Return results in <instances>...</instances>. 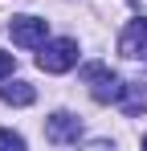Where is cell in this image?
I'll list each match as a JSON object with an SVG mask.
<instances>
[{"mask_svg":"<svg viewBox=\"0 0 147 151\" xmlns=\"http://www.w3.org/2000/svg\"><path fill=\"white\" fill-rule=\"evenodd\" d=\"M12 70H17V57H12V53H4V49H0V82H4L8 74H12Z\"/></svg>","mask_w":147,"mask_h":151,"instance_id":"obj_8","label":"cell"},{"mask_svg":"<svg viewBox=\"0 0 147 151\" xmlns=\"http://www.w3.org/2000/svg\"><path fill=\"white\" fill-rule=\"evenodd\" d=\"M37 65L45 74H66L78 65V41L74 37H57V41H45L41 53H37Z\"/></svg>","mask_w":147,"mask_h":151,"instance_id":"obj_2","label":"cell"},{"mask_svg":"<svg viewBox=\"0 0 147 151\" xmlns=\"http://www.w3.org/2000/svg\"><path fill=\"white\" fill-rule=\"evenodd\" d=\"M8 37L21 49H41L45 37H49V21H41V17H12L8 21Z\"/></svg>","mask_w":147,"mask_h":151,"instance_id":"obj_3","label":"cell"},{"mask_svg":"<svg viewBox=\"0 0 147 151\" xmlns=\"http://www.w3.org/2000/svg\"><path fill=\"white\" fill-rule=\"evenodd\" d=\"M82 78L90 82V94H94V102H122L127 98V90H131V82H122V78H115L102 61H90L86 70H82Z\"/></svg>","mask_w":147,"mask_h":151,"instance_id":"obj_1","label":"cell"},{"mask_svg":"<svg viewBox=\"0 0 147 151\" xmlns=\"http://www.w3.org/2000/svg\"><path fill=\"white\" fill-rule=\"evenodd\" d=\"M143 147H147V135H143Z\"/></svg>","mask_w":147,"mask_h":151,"instance_id":"obj_9","label":"cell"},{"mask_svg":"<svg viewBox=\"0 0 147 151\" xmlns=\"http://www.w3.org/2000/svg\"><path fill=\"white\" fill-rule=\"evenodd\" d=\"M119 53L122 57H143L147 53V17L131 21V25L119 33Z\"/></svg>","mask_w":147,"mask_h":151,"instance_id":"obj_5","label":"cell"},{"mask_svg":"<svg viewBox=\"0 0 147 151\" xmlns=\"http://www.w3.org/2000/svg\"><path fill=\"white\" fill-rule=\"evenodd\" d=\"M45 139L49 143H78V139H82V123L74 119L70 110H57L45 123Z\"/></svg>","mask_w":147,"mask_h":151,"instance_id":"obj_4","label":"cell"},{"mask_svg":"<svg viewBox=\"0 0 147 151\" xmlns=\"http://www.w3.org/2000/svg\"><path fill=\"white\" fill-rule=\"evenodd\" d=\"M0 102L4 106H33L37 102V90L29 82H8V86H0Z\"/></svg>","mask_w":147,"mask_h":151,"instance_id":"obj_6","label":"cell"},{"mask_svg":"<svg viewBox=\"0 0 147 151\" xmlns=\"http://www.w3.org/2000/svg\"><path fill=\"white\" fill-rule=\"evenodd\" d=\"M0 147H12V151H21V147H24V139L17 135V131H0Z\"/></svg>","mask_w":147,"mask_h":151,"instance_id":"obj_7","label":"cell"}]
</instances>
